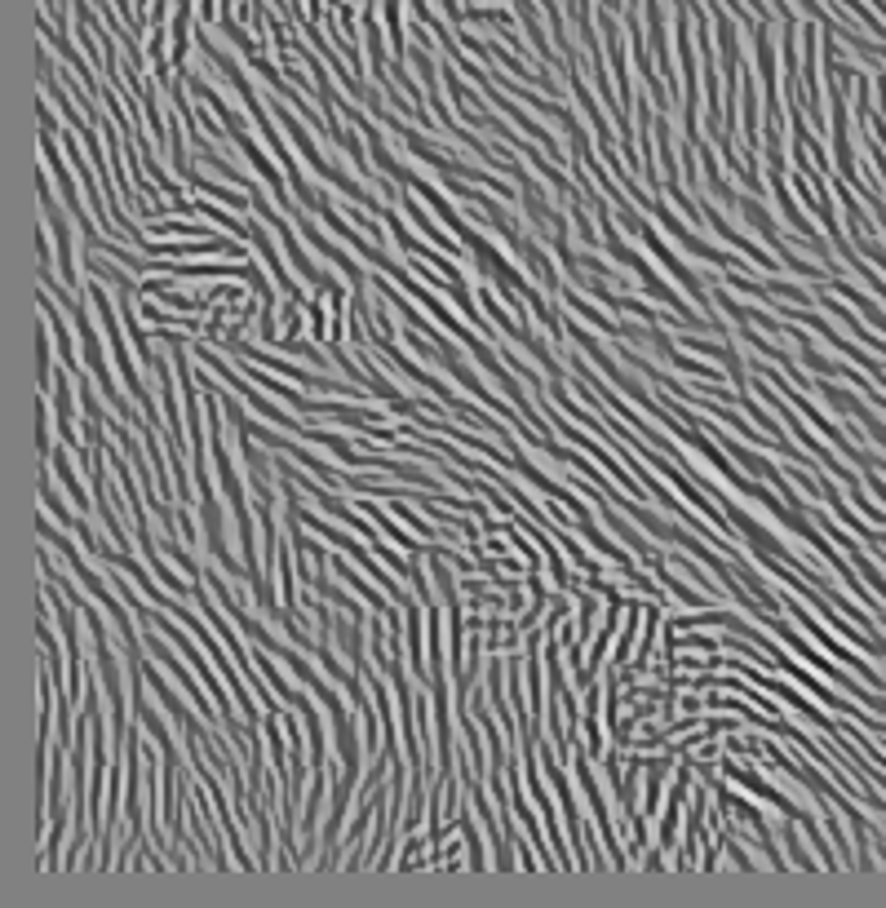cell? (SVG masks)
<instances>
[{"label":"cell","mask_w":886,"mask_h":908,"mask_svg":"<svg viewBox=\"0 0 886 908\" xmlns=\"http://www.w3.org/2000/svg\"><path fill=\"white\" fill-rule=\"evenodd\" d=\"M594 753L585 740H576L572 745V776H576V789L585 793V802L594 807V820H599V833H603V851H607V860H612V869H625L630 864V855L621 851V842H616V833H621V824L612 820V811H607V793H603V784L599 776H594Z\"/></svg>","instance_id":"1"},{"label":"cell","mask_w":886,"mask_h":908,"mask_svg":"<svg viewBox=\"0 0 886 908\" xmlns=\"http://www.w3.org/2000/svg\"><path fill=\"white\" fill-rule=\"evenodd\" d=\"M638 240H643V249L652 253V257H656V262L665 266L669 275H674V284H678V288H687V293L696 297V306H705V311H714V293H709V288L700 284V275L692 271V266H683V262H678V257H674V249H669V244L661 240V235H656V226H647V222H643V231H638Z\"/></svg>","instance_id":"2"},{"label":"cell","mask_w":886,"mask_h":908,"mask_svg":"<svg viewBox=\"0 0 886 908\" xmlns=\"http://www.w3.org/2000/svg\"><path fill=\"white\" fill-rule=\"evenodd\" d=\"M49 315L45 311H36V395H49V390H54V350H58V342H49Z\"/></svg>","instance_id":"3"},{"label":"cell","mask_w":886,"mask_h":908,"mask_svg":"<svg viewBox=\"0 0 886 908\" xmlns=\"http://www.w3.org/2000/svg\"><path fill=\"white\" fill-rule=\"evenodd\" d=\"M147 687H151V696L160 700V709H164V714H169L173 722H187V718H191V709L182 705V696H178V691H173V683H169V678H164L160 669L151 665V656H147Z\"/></svg>","instance_id":"4"},{"label":"cell","mask_w":886,"mask_h":908,"mask_svg":"<svg viewBox=\"0 0 886 908\" xmlns=\"http://www.w3.org/2000/svg\"><path fill=\"white\" fill-rule=\"evenodd\" d=\"M457 829H461V842L470 846V869H488L492 855L483 851V838H479V829H475V815L461 811V815H457Z\"/></svg>","instance_id":"5"},{"label":"cell","mask_w":886,"mask_h":908,"mask_svg":"<svg viewBox=\"0 0 886 908\" xmlns=\"http://www.w3.org/2000/svg\"><path fill=\"white\" fill-rule=\"evenodd\" d=\"M780 842H785V851H789V864H798V869H807V873L820 869V860H811V855L802 851V842H798V820H789V815H785V824H780Z\"/></svg>","instance_id":"6"}]
</instances>
